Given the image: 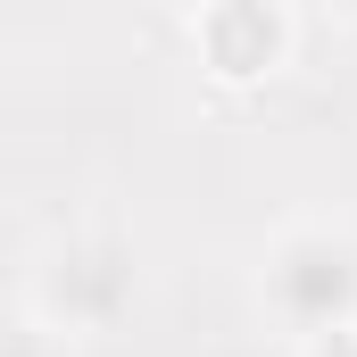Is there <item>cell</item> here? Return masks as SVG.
<instances>
[{
  "label": "cell",
  "instance_id": "6da1fadb",
  "mask_svg": "<svg viewBox=\"0 0 357 357\" xmlns=\"http://www.w3.org/2000/svg\"><path fill=\"white\" fill-rule=\"evenodd\" d=\"M258 299L299 341L357 324V241L333 233V225H291L258 266Z\"/></svg>",
  "mask_w": 357,
  "mask_h": 357
},
{
  "label": "cell",
  "instance_id": "7a4b0ae2",
  "mask_svg": "<svg viewBox=\"0 0 357 357\" xmlns=\"http://www.w3.org/2000/svg\"><path fill=\"white\" fill-rule=\"evenodd\" d=\"M125 307H133V258L116 241H67V250H50V266H42V316L33 324H50L67 341V333L116 324Z\"/></svg>",
  "mask_w": 357,
  "mask_h": 357
},
{
  "label": "cell",
  "instance_id": "3957f363",
  "mask_svg": "<svg viewBox=\"0 0 357 357\" xmlns=\"http://www.w3.org/2000/svg\"><path fill=\"white\" fill-rule=\"evenodd\" d=\"M199 42H208L216 75H266L282 59V42H291V17H274V8H216V17H199Z\"/></svg>",
  "mask_w": 357,
  "mask_h": 357
},
{
  "label": "cell",
  "instance_id": "277c9868",
  "mask_svg": "<svg viewBox=\"0 0 357 357\" xmlns=\"http://www.w3.org/2000/svg\"><path fill=\"white\" fill-rule=\"evenodd\" d=\"M0 357H67V341L25 316V324H0Z\"/></svg>",
  "mask_w": 357,
  "mask_h": 357
},
{
  "label": "cell",
  "instance_id": "5b68a950",
  "mask_svg": "<svg viewBox=\"0 0 357 357\" xmlns=\"http://www.w3.org/2000/svg\"><path fill=\"white\" fill-rule=\"evenodd\" d=\"M307 357H357V324H341V333H316V341H307Z\"/></svg>",
  "mask_w": 357,
  "mask_h": 357
}]
</instances>
